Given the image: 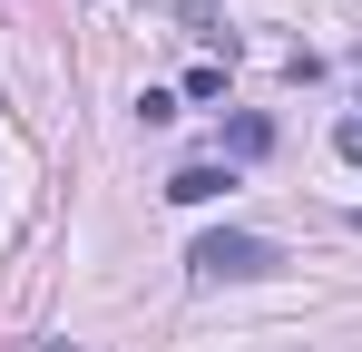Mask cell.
<instances>
[{"instance_id":"1","label":"cell","mask_w":362,"mask_h":352,"mask_svg":"<svg viewBox=\"0 0 362 352\" xmlns=\"http://www.w3.org/2000/svg\"><path fill=\"white\" fill-rule=\"evenodd\" d=\"M284 254L264 245V235H245V225H226V235H196V254H186V274L196 284H255V274H274Z\"/></svg>"},{"instance_id":"2","label":"cell","mask_w":362,"mask_h":352,"mask_svg":"<svg viewBox=\"0 0 362 352\" xmlns=\"http://www.w3.org/2000/svg\"><path fill=\"white\" fill-rule=\"evenodd\" d=\"M226 186H235L226 167H177L167 176V206H206V196H226Z\"/></svg>"},{"instance_id":"4","label":"cell","mask_w":362,"mask_h":352,"mask_svg":"<svg viewBox=\"0 0 362 352\" xmlns=\"http://www.w3.org/2000/svg\"><path fill=\"white\" fill-rule=\"evenodd\" d=\"M333 147H343V167H362V117H343V127H333Z\"/></svg>"},{"instance_id":"3","label":"cell","mask_w":362,"mask_h":352,"mask_svg":"<svg viewBox=\"0 0 362 352\" xmlns=\"http://www.w3.org/2000/svg\"><path fill=\"white\" fill-rule=\"evenodd\" d=\"M226 147H235V157H264V147H274V127H264V117H235V127H226Z\"/></svg>"}]
</instances>
